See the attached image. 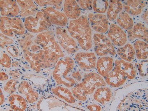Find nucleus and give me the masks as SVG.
I'll use <instances>...</instances> for the list:
<instances>
[{"mask_svg": "<svg viewBox=\"0 0 148 111\" xmlns=\"http://www.w3.org/2000/svg\"><path fill=\"white\" fill-rule=\"evenodd\" d=\"M0 29L3 34L10 37L23 35L25 31L23 21L18 17H1Z\"/></svg>", "mask_w": 148, "mask_h": 111, "instance_id": "2", "label": "nucleus"}, {"mask_svg": "<svg viewBox=\"0 0 148 111\" xmlns=\"http://www.w3.org/2000/svg\"><path fill=\"white\" fill-rule=\"evenodd\" d=\"M41 11L49 18L51 24L62 27L66 25L68 22L67 17L64 13L57 10L54 7L42 8Z\"/></svg>", "mask_w": 148, "mask_h": 111, "instance_id": "5", "label": "nucleus"}, {"mask_svg": "<svg viewBox=\"0 0 148 111\" xmlns=\"http://www.w3.org/2000/svg\"><path fill=\"white\" fill-rule=\"evenodd\" d=\"M24 24L27 31L35 34L44 32L52 25L49 18L42 11L38 12L34 16L26 18Z\"/></svg>", "mask_w": 148, "mask_h": 111, "instance_id": "3", "label": "nucleus"}, {"mask_svg": "<svg viewBox=\"0 0 148 111\" xmlns=\"http://www.w3.org/2000/svg\"><path fill=\"white\" fill-rule=\"evenodd\" d=\"M63 6L66 16L73 19H77L79 18L81 14V10L76 1H64Z\"/></svg>", "mask_w": 148, "mask_h": 111, "instance_id": "8", "label": "nucleus"}, {"mask_svg": "<svg viewBox=\"0 0 148 111\" xmlns=\"http://www.w3.org/2000/svg\"><path fill=\"white\" fill-rule=\"evenodd\" d=\"M35 3L40 6H47V5H51L55 7V8L60 10L62 8V1H35Z\"/></svg>", "mask_w": 148, "mask_h": 111, "instance_id": "11", "label": "nucleus"}, {"mask_svg": "<svg viewBox=\"0 0 148 111\" xmlns=\"http://www.w3.org/2000/svg\"><path fill=\"white\" fill-rule=\"evenodd\" d=\"M18 89L21 93L26 95L27 101L30 103H32L38 100V94L34 92L31 86L27 82L22 81L18 86Z\"/></svg>", "mask_w": 148, "mask_h": 111, "instance_id": "9", "label": "nucleus"}, {"mask_svg": "<svg viewBox=\"0 0 148 111\" xmlns=\"http://www.w3.org/2000/svg\"><path fill=\"white\" fill-rule=\"evenodd\" d=\"M8 52L12 56L16 57L18 56L19 54V51L18 49L15 46H8L6 47Z\"/></svg>", "mask_w": 148, "mask_h": 111, "instance_id": "15", "label": "nucleus"}, {"mask_svg": "<svg viewBox=\"0 0 148 111\" xmlns=\"http://www.w3.org/2000/svg\"><path fill=\"white\" fill-rule=\"evenodd\" d=\"M9 100L10 108L16 111L25 110L26 108V103L24 99L18 95H12L10 96Z\"/></svg>", "mask_w": 148, "mask_h": 111, "instance_id": "10", "label": "nucleus"}, {"mask_svg": "<svg viewBox=\"0 0 148 111\" xmlns=\"http://www.w3.org/2000/svg\"><path fill=\"white\" fill-rule=\"evenodd\" d=\"M20 9L19 16L22 18L34 16L38 12L39 8L33 1H16Z\"/></svg>", "mask_w": 148, "mask_h": 111, "instance_id": "7", "label": "nucleus"}, {"mask_svg": "<svg viewBox=\"0 0 148 111\" xmlns=\"http://www.w3.org/2000/svg\"><path fill=\"white\" fill-rule=\"evenodd\" d=\"M18 40L25 59L34 71L40 72L42 69L52 67L59 58L64 56L51 31L40 33L34 38L27 34Z\"/></svg>", "mask_w": 148, "mask_h": 111, "instance_id": "1", "label": "nucleus"}, {"mask_svg": "<svg viewBox=\"0 0 148 111\" xmlns=\"http://www.w3.org/2000/svg\"><path fill=\"white\" fill-rule=\"evenodd\" d=\"M8 76L7 74L4 72L1 73V81H5L8 79Z\"/></svg>", "mask_w": 148, "mask_h": 111, "instance_id": "16", "label": "nucleus"}, {"mask_svg": "<svg viewBox=\"0 0 148 111\" xmlns=\"http://www.w3.org/2000/svg\"><path fill=\"white\" fill-rule=\"evenodd\" d=\"M11 60L9 56L5 53L1 55V64L3 66L9 68L11 66Z\"/></svg>", "mask_w": 148, "mask_h": 111, "instance_id": "13", "label": "nucleus"}, {"mask_svg": "<svg viewBox=\"0 0 148 111\" xmlns=\"http://www.w3.org/2000/svg\"><path fill=\"white\" fill-rule=\"evenodd\" d=\"M14 40L12 39L6 37L5 35L1 34V46L3 49H4L6 45L13 44Z\"/></svg>", "mask_w": 148, "mask_h": 111, "instance_id": "14", "label": "nucleus"}, {"mask_svg": "<svg viewBox=\"0 0 148 111\" xmlns=\"http://www.w3.org/2000/svg\"><path fill=\"white\" fill-rule=\"evenodd\" d=\"M66 30L58 27L56 28V36L59 44L69 53H75L78 47L75 41L67 35Z\"/></svg>", "mask_w": 148, "mask_h": 111, "instance_id": "4", "label": "nucleus"}, {"mask_svg": "<svg viewBox=\"0 0 148 111\" xmlns=\"http://www.w3.org/2000/svg\"><path fill=\"white\" fill-rule=\"evenodd\" d=\"M18 83V82L16 80L12 79L9 80L6 83L4 88L5 92H7L10 94L12 93L14 91L15 92V86Z\"/></svg>", "mask_w": 148, "mask_h": 111, "instance_id": "12", "label": "nucleus"}, {"mask_svg": "<svg viewBox=\"0 0 148 111\" xmlns=\"http://www.w3.org/2000/svg\"><path fill=\"white\" fill-rule=\"evenodd\" d=\"M1 15L14 18L20 13V9L16 1H0Z\"/></svg>", "mask_w": 148, "mask_h": 111, "instance_id": "6", "label": "nucleus"}]
</instances>
